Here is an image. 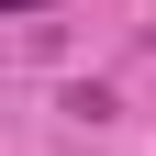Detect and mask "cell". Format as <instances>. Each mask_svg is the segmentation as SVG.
Masks as SVG:
<instances>
[{"instance_id": "1", "label": "cell", "mask_w": 156, "mask_h": 156, "mask_svg": "<svg viewBox=\"0 0 156 156\" xmlns=\"http://www.w3.org/2000/svg\"><path fill=\"white\" fill-rule=\"evenodd\" d=\"M0 11H11V23H23V11H56V0H0Z\"/></svg>"}]
</instances>
